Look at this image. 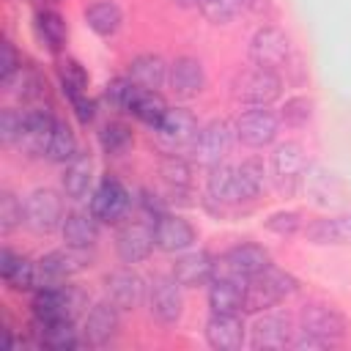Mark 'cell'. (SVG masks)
<instances>
[{
	"label": "cell",
	"mask_w": 351,
	"mask_h": 351,
	"mask_svg": "<svg viewBox=\"0 0 351 351\" xmlns=\"http://www.w3.org/2000/svg\"><path fill=\"white\" fill-rule=\"evenodd\" d=\"M263 0H241V8H261Z\"/></svg>",
	"instance_id": "c3c4849f"
},
{
	"label": "cell",
	"mask_w": 351,
	"mask_h": 351,
	"mask_svg": "<svg viewBox=\"0 0 351 351\" xmlns=\"http://www.w3.org/2000/svg\"><path fill=\"white\" fill-rule=\"evenodd\" d=\"M38 346L49 351H71L80 346V332L74 329V321H36Z\"/></svg>",
	"instance_id": "f1b7e54d"
},
{
	"label": "cell",
	"mask_w": 351,
	"mask_h": 351,
	"mask_svg": "<svg viewBox=\"0 0 351 351\" xmlns=\"http://www.w3.org/2000/svg\"><path fill=\"white\" fill-rule=\"evenodd\" d=\"M304 236L313 244H351V214L315 219L304 228Z\"/></svg>",
	"instance_id": "83f0119b"
},
{
	"label": "cell",
	"mask_w": 351,
	"mask_h": 351,
	"mask_svg": "<svg viewBox=\"0 0 351 351\" xmlns=\"http://www.w3.org/2000/svg\"><path fill=\"white\" fill-rule=\"evenodd\" d=\"M71 107H74V115L82 121V123H90L96 118V101L88 99V93H77V96H69Z\"/></svg>",
	"instance_id": "7dc6e473"
},
{
	"label": "cell",
	"mask_w": 351,
	"mask_h": 351,
	"mask_svg": "<svg viewBox=\"0 0 351 351\" xmlns=\"http://www.w3.org/2000/svg\"><path fill=\"white\" fill-rule=\"evenodd\" d=\"M60 184L69 200H88L93 189V159L88 154H77L71 162H66Z\"/></svg>",
	"instance_id": "cb8c5ba5"
},
{
	"label": "cell",
	"mask_w": 351,
	"mask_h": 351,
	"mask_svg": "<svg viewBox=\"0 0 351 351\" xmlns=\"http://www.w3.org/2000/svg\"><path fill=\"white\" fill-rule=\"evenodd\" d=\"M181 282L170 274V277H154V282L148 285V313L151 318H156L165 326L178 324L181 313H184V296H181Z\"/></svg>",
	"instance_id": "52a82bcc"
},
{
	"label": "cell",
	"mask_w": 351,
	"mask_h": 351,
	"mask_svg": "<svg viewBox=\"0 0 351 351\" xmlns=\"http://www.w3.org/2000/svg\"><path fill=\"white\" fill-rule=\"evenodd\" d=\"M25 225L33 233H52L63 225V200L55 189H33L25 203Z\"/></svg>",
	"instance_id": "277c9868"
},
{
	"label": "cell",
	"mask_w": 351,
	"mask_h": 351,
	"mask_svg": "<svg viewBox=\"0 0 351 351\" xmlns=\"http://www.w3.org/2000/svg\"><path fill=\"white\" fill-rule=\"evenodd\" d=\"M162 176H165V181L170 184V189H176V192H184V189H189V184H192L189 165H186L184 159H178V156H170V159L162 162Z\"/></svg>",
	"instance_id": "b9f144b4"
},
{
	"label": "cell",
	"mask_w": 351,
	"mask_h": 351,
	"mask_svg": "<svg viewBox=\"0 0 351 351\" xmlns=\"http://www.w3.org/2000/svg\"><path fill=\"white\" fill-rule=\"evenodd\" d=\"M104 288H107L110 302H112L115 307H121V310H134V307H140V304L145 302V296H148L145 280H143L137 271H132V269H118V271L107 274Z\"/></svg>",
	"instance_id": "4fadbf2b"
},
{
	"label": "cell",
	"mask_w": 351,
	"mask_h": 351,
	"mask_svg": "<svg viewBox=\"0 0 351 351\" xmlns=\"http://www.w3.org/2000/svg\"><path fill=\"white\" fill-rule=\"evenodd\" d=\"M280 77L277 71H269V69H250L244 74L236 77L233 82V99L247 104V107H269L277 96H280Z\"/></svg>",
	"instance_id": "3957f363"
},
{
	"label": "cell",
	"mask_w": 351,
	"mask_h": 351,
	"mask_svg": "<svg viewBox=\"0 0 351 351\" xmlns=\"http://www.w3.org/2000/svg\"><path fill=\"white\" fill-rule=\"evenodd\" d=\"M25 222V208L22 203L11 195V192H3L0 195V230L3 233H11L16 225Z\"/></svg>",
	"instance_id": "7bdbcfd3"
},
{
	"label": "cell",
	"mask_w": 351,
	"mask_h": 351,
	"mask_svg": "<svg viewBox=\"0 0 351 351\" xmlns=\"http://www.w3.org/2000/svg\"><path fill=\"white\" fill-rule=\"evenodd\" d=\"M85 252L88 250H52L47 252L38 263H36V288H47V285H63L69 277H74L77 271H82L85 263Z\"/></svg>",
	"instance_id": "8992f818"
},
{
	"label": "cell",
	"mask_w": 351,
	"mask_h": 351,
	"mask_svg": "<svg viewBox=\"0 0 351 351\" xmlns=\"http://www.w3.org/2000/svg\"><path fill=\"white\" fill-rule=\"evenodd\" d=\"M140 90H143V88H137L129 77H118V80H112V82L107 85L104 99H107V104H110L112 110L132 112V107H134V101H137Z\"/></svg>",
	"instance_id": "8d00e7d4"
},
{
	"label": "cell",
	"mask_w": 351,
	"mask_h": 351,
	"mask_svg": "<svg viewBox=\"0 0 351 351\" xmlns=\"http://www.w3.org/2000/svg\"><path fill=\"white\" fill-rule=\"evenodd\" d=\"M137 88L143 90H159L167 77H170V66L154 55V52H145V55H137L132 63H129V74H126Z\"/></svg>",
	"instance_id": "d4e9b609"
},
{
	"label": "cell",
	"mask_w": 351,
	"mask_h": 351,
	"mask_svg": "<svg viewBox=\"0 0 351 351\" xmlns=\"http://www.w3.org/2000/svg\"><path fill=\"white\" fill-rule=\"evenodd\" d=\"M129 203H132V197L118 178H104L90 192V214L99 222H118L126 214Z\"/></svg>",
	"instance_id": "8fae6325"
},
{
	"label": "cell",
	"mask_w": 351,
	"mask_h": 351,
	"mask_svg": "<svg viewBox=\"0 0 351 351\" xmlns=\"http://www.w3.org/2000/svg\"><path fill=\"white\" fill-rule=\"evenodd\" d=\"M304 225L302 214L299 211H274L269 219H266V228L277 236H293L299 228Z\"/></svg>",
	"instance_id": "ee69618b"
},
{
	"label": "cell",
	"mask_w": 351,
	"mask_h": 351,
	"mask_svg": "<svg viewBox=\"0 0 351 351\" xmlns=\"http://www.w3.org/2000/svg\"><path fill=\"white\" fill-rule=\"evenodd\" d=\"M170 90L181 99H192L197 96L203 88H206V69L197 58H189V55H181L170 63Z\"/></svg>",
	"instance_id": "d6986e66"
},
{
	"label": "cell",
	"mask_w": 351,
	"mask_h": 351,
	"mask_svg": "<svg viewBox=\"0 0 351 351\" xmlns=\"http://www.w3.org/2000/svg\"><path fill=\"white\" fill-rule=\"evenodd\" d=\"M118 310L121 307H115L112 302L93 304L90 313L85 315V329H82L85 343H90V346H107L118 335V324H121Z\"/></svg>",
	"instance_id": "603a6c76"
},
{
	"label": "cell",
	"mask_w": 351,
	"mask_h": 351,
	"mask_svg": "<svg viewBox=\"0 0 351 351\" xmlns=\"http://www.w3.org/2000/svg\"><path fill=\"white\" fill-rule=\"evenodd\" d=\"M22 69V63H19V58H16V52H14V47H11V41H3V58H0V80L3 82H8L16 71Z\"/></svg>",
	"instance_id": "bcb514c9"
},
{
	"label": "cell",
	"mask_w": 351,
	"mask_h": 351,
	"mask_svg": "<svg viewBox=\"0 0 351 351\" xmlns=\"http://www.w3.org/2000/svg\"><path fill=\"white\" fill-rule=\"evenodd\" d=\"M167 101L156 93V90H140V96H137V101H134V107H132V115L137 118V121H143L145 126H151V129H156L159 123H162V118L167 115Z\"/></svg>",
	"instance_id": "e575fe53"
},
{
	"label": "cell",
	"mask_w": 351,
	"mask_h": 351,
	"mask_svg": "<svg viewBox=\"0 0 351 351\" xmlns=\"http://www.w3.org/2000/svg\"><path fill=\"white\" fill-rule=\"evenodd\" d=\"M206 340L217 351H236L244 346V324L239 313H211L206 321Z\"/></svg>",
	"instance_id": "ac0fdd59"
},
{
	"label": "cell",
	"mask_w": 351,
	"mask_h": 351,
	"mask_svg": "<svg viewBox=\"0 0 351 351\" xmlns=\"http://www.w3.org/2000/svg\"><path fill=\"white\" fill-rule=\"evenodd\" d=\"M233 132H236L239 143H244L250 148H263V145L274 143V137L280 132V118L269 107H250L236 118Z\"/></svg>",
	"instance_id": "ba28073f"
},
{
	"label": "cell",
	"mask_w": 351,
	"mask_h": 351,
	"mask_svg": "<svg viewBox=\"0 0 351 351\" xmlns=\"http://www.w3.org/2000/svg\"><path fill=\"white\" fill-rule=\"evenodd\" d=\"M269 266H271V263H269V252H266L261 244H252V241L236 244V247H230V250L222 255V269H225V271H233V274H239V277H244V280L261 274V271L269 269Z\"/></svg>",
	"instance_id": "ffe728a7"
},
{
	"label": "cell",
	"mask_w": 351,
	"mask_h": 351,
	"mask_svg": "<svg viewBox=\"0 0 351 351\" xmlns=\"http://www.w3.org/2000/svg\"><path fill=\"white\" fill-rule=\"evenodd\" d=\"M154 247H156V241H154V225H148V222H129L115 236V250H118V258L123 263H140V261H145Z\"/></svg>",
	"instance_id": "9a60e30c"
},
{
	"label": "cell",
	"mask_w": 351,
	"mask_h": 351,
	"mask_svg": "<svg viewBox=\"0 0 351 351\" xmlns=\"http://www.w3.org/2000/svg\"><path fill=\"white\" fill-rule=\"evenodd\" d=\"M299 335L315 340L318 348H332L343 340L346 335V321L335 307L326 304H310L299 315Z\"/></svg>",
	"instance_id": "7a4b0ae2"
},
{
	"label": "cell",
	"mask_w": 351,
	"mask_h": 351,
	"mask_svg": "<svg viewBox=\"0 0 351 351\" xmlns=\"http://www.w3.org/2000/svg\"><path fill=\"white\" fill-rule=\"evenodd\" d=\"M99 219L93 214H82V211H71L66 214L63 225H60V233H63V241L66 247H74V250H90L99 239Z\"/></svg>",
	"instance_id": "484cf974"
},
{
	"label": "cell",
	"mask_w": 351,
	"mask_h": 351,
	"mask_svg": "<svg viewBox=\"0 0 351 351\" xmlns=\"http://www.w3.org/2000/svg\"><path fill=\"white\" fill-rule=\"evenodd\" d=\"M36 30L41 36V41L49 47V49H60L63 41H66V22L58 11H38L36 14Z\"/></svg>",
	"instance_id": "d590c367"
},
{
	"label": "cell",
	"mask_w": 351,
	"mask_h": 351,
	"mask_svg": "<svg viewBox=\"0 0 351 351\" xmlns=\"http://www.w3.org/2000/svg\"><path fill=\"white\" fill-rule=\"evenodd\" d=\"M233 137H236V132L225 121H211V123L200 126L197 134H195V140H192V156H195V162H200L206 167L219 165L228 156Z\"/></svg>",
	"instance_id": "30bf717a"
},
{
	"label": "cell",
	"mask_w": 351,
	"mask_h": 351,
	"mask_svg": "<svg viewBox=\"0 0 351 351\" xmlns=\"http://www.w3.org/2000/svg\"><path fill=\"white\" fill-rule=\"evenodd\" d=\"M214 274H217V261L206 250H184V252H178V258L173 263V277L184 288L208 285L214 280Z\"/></svg>",
	"instance_id": "5bb4252c"
},
{
	"label": "cell",
	"mask_w": 351,
	"mask_h": 351,
	"mask_svg": "<svg viewBox=\"0 0 351 351\" xmlns=\"http://www.w3.org/2000/svg\"><path fill=\"white\" fill-rule=\"evenodd\" d=\"M99 143H101V148H104L107 154H123V151L132 145V132H129V126H123V123L115 121V123L101 126Z\"/></svg>",
	"instance_id": "74e56055"
},
{
	"label": "cell",
	"mask_w": 351,
	"mask_h": 351,
	"mask_svg": "<svg viewBox=\"0 0 351 351\" xmlns=\"http://www.w3.org/2000/svg\"><path fill=\"white\" fill-rule=\"evenodd\" d=\"M80 310V293L63 285L38 288L33 296V315L36 321H74Z\"/></svg>",
	"instance_id": "9c48e42d"
},
{
	"label": "cell",
	"mask_w": 351,
	"mask_h": 351,
	"mask_svg": "<svg viewBox=\"0 0 351 351\" xmlns=\"http://www.w3.org/2000/svg\"><path fill=\"white\" fill-rule=\"evenodd\" d=\"M293 337V324L285 313H266L252 324V348L263 351H277L291 346Z\"/></svg>",
	"instance_id": "e0dca14e"
},
{
	"label": "cell",
	"mask_w": 351,
	"mask_h": 351,
	"mask_svg": "<svg viewBox=\"0 0 351 351\" xmlns=\"http://www.w3.org/2000/svg\"><path fill=\"white\" fill-rule=\"evenodd\" d=\"M299 291V282L293 274L282 271V269H263L261 274L250 277L247 291H244V313H261L269 310L274 304H280L282 299L293 296Z\"/></svg>",
	"instance_id": "6da1fadb"
},
{
	"label": "cell",
	"mask_w": 351,
	"mask_h": 351,
	"mask_svg": "<svg viewBox=\"0 0 351 351\" xmlns=\"http://www.w3.org/2000/svg\"><path fill=\"white\" fill-rule=\"evenodd\" d=\"M151 225H154V241L165 252H184L195 244V228L178 214L162 211L154 217Z\"/></svg>",
	"instance_id": "7c38bea8"
},
{
	"label": "cell",
	"mask_w": 351,
	"mask_h": 351,
	"mask_svg": "<svg viewBox=\"0 0 351 351\" xmlns=\"http://www.w3.org/2000/svg\"><path fill=\"white\" fill-rule=\"evenodd\" d=\"M55 121L49 110H25V118H22V132H19V140L16 145L27 154H44L47 148V140L55 129Z\"/></svg>",
	"instance_id": "7402d4cb"
},
{
	"label": "cell",
	"mask_w": 351,
	"mask_h": 351,
	"mask_svg": "<svg viewBox=\"0 0 351 351\" xmlns=\"http://www.w3.org/2000/svg\"><path fill=\"white\" fill-rule=\"evenodd\" d=\"M77 154H80V151H77V137H74V132L69 129V123L55 121V129H52V134H49V140H47V148H44V156H47L49 162L66 165V162H71Z\"/></svg>",
	"instance_id": "836d02e7"
},
{
	"label": "cell",
	"mask_w": 351,
	"mask_h": 351,
	"mask_svg": "<svg viewBox=\"0 0 351 351\" xmlns=\"http://www.w3.org/2000/svg\"><path fill=\"white\" fill-rule=\"evenodd\" d=\"M310 118H313V99L310 96H291L282 104L280 121H285L288 126H304Z\"/></svg>",
	"instance_id": "ab89813d"
},
{
	"label": "cell",
	"mask_w": 351,
	"mask_h": 351,
	"mask_svg": "<svg viewBox=\"0 0 351 351\" xmlns=\"http://www.w3.org/2000/svg\"><path fill=\"white\" fill-rule=\"evenodd\" d=\"M0 274H3L5 285L16 288V291L36 288V263H30L25 255H16L14 250L0 252Z\"/></svg>",
	"instance_id": "f546056e"
},
{
	"label": "cell",
	"mask_w": 351,
	"mask_h": 351,
	"mask_svg": "<svg viewBox=\"0 0 351 351\" xmlns=\"http://www.w3.org/2000/svg\"><path fill=\"white\" fill-rule=\"evenodd\" d=\"M60 82H63L66 96L88 93V90H85V85H88V74H85V69H82L77 60H63V63H60Z\"/></svg>",
	"instance_id": "60d3db41"
},
{
	"label": "cell",
	"mask_w": 351,
	"mask_h": 351,
	"mask_svg": "<svg viewBox=\"0 0 351 351\" xmlns=\"http://www.w3.org/2000/svg\"><path fill=\"white\" fill-rule=\"evenodd\" d=\"M176 5H181V8H192V5H197V0H173Z\"/></svg>",
	"instance_id": "681fc988"
},
{
	"label": "cell",
	"mask_w": 351,
	"mask_h": 351,
	"mask_svg": "<svg viewBox=\"0 0 351 351\" xmlns=\"http://www.w3.org/2000/svg\"><path fill=\"white\" fill-rule=\"evenodd\" d=\"M266 186V167L263 162L258 159H247L236 167V195H239V203H247V200H255Z\"/></svg>",
	"instance_id": "1f68e13d"
},
{
	"label": "cell",
	"mask_w": 351,
	"mask_h": 351,
	"mask_svg": "<svg viewBox=\"0 0 351 351\" xmlns=\"http://www.w3.org/2000/svg\"><path fill=\"white\" fill-rule=\"evenodd\" d=\"M244 291H247L244 277H239L233 271L214 274V280L208 282V307H211V313H239V310H244Z\"/></svg>",
	"instance_id": "2e32d148"
},
{
	"label": "cell",
	"mask_w": 351,
	"mask_h": 351,
	"mask_svg": "<svg viewBox=\"0 0 351 351\" xmlns=\"http://www.w3.org/2000/svg\"><path fill=\"white\" fill-rule=\"evenodd\" d=\"M271 170L277 176V181L282 186H293L299 178H304V170H307V156H304V148L302 143L296 140H288V143H280L271 154Z\"/></svg>",
	"instance_id": "44dd1931"
},
{
	"label": "cell",
	"mask_w": 351,
	"mask_h": 351,
	"mask_svg": "<svg viewBox=\"0 0 351 351\" xmlns=\"http://www.w3.org/2000/svg\"><path fill=\"white\" fill-rule=\"evenodd\" d=\"M22 118H25V112H19V110H3V115H0V140L5 145H11V143L19 140Z\"/></svg>",
	"instance_id": "f6af8a7d"
},
{
	"label": "cell",
	"mask_w": 351,
	"mask_h": 351,
	"mask_svg": "<svg viewBox=\"0 0 351 351\" xmlns=\"http://www.w3.org/2000/svg\"><path fill=\"white\" fill-rule=\"evenodd\" d=\"M85 22H88V27L93 33L112 36V33H118V27L123 22V11L112 0H96V3H90L85 8Z\"/></svg>",
	"instance_id": "4dcf8cb0"
},
{
	"label": "cell",
	"mask_w": 351,
	"mask_h": 351,
	"mask_svg": "<svg viewBox=\"0 0 351 351\" xmlns=\"http://www.w3.org/2000/svg\"><path fill=\"white\" fill-rule=\"evenodd\" d=\"M159 137L170 145H184V143H192L195 134H197V121L189 110L184 107H170L167 115L162 118V123L156 126Z\"/></svg>",
	"instance_id": "4316f807"
},
{
	"label": "cell",
	"mask_w": 351,
	"mask_h": 351,
	"mask_svg": "<svg viewBox=\"0 0 351 351\" xmlns=\"http://www.w3.org/2000/svg\"><path fill=\"white\" fill-rule=\"evenodd\" d=\"M206 192L217 203H239V195H236V167H228L222 162L211 165L208 176H206Z\"/></svg>",
	"instance_id": "d6a6232c"
},
{
	"label": "cell",
	"mask_w": 351,
	"mask_h": 351,
	"mask_svg": "<svg viewBox=\"0 0 351 351\" xmlns=\"http://www.w3.org/2000/svg\"><path fill=\"white\" fill-rule=\"evenodd\" d=\"M197 8L208 22L225 25L241 11V0H197Z\"/></svg>",
	"instance_id": "f35d334b"
},
{
	"label": "cell",
	"mask_w": 351,
	"mask_h": 351,
	"mask_svg": "<svg viewBox=\"0 0 351 351\" xmlns=\"http://www.w3.org/2000/svg\"><path fill=\"white\" fill-rule=\"evenodd\" d=\"M247 55H250L252 66L277 71V69L288 60V55H291V41H288V36H285L280 27L263 25V27H258V30L252 33Z\"/></svg>",
	"instance_id": "5b68a950"
}]
</instances>
